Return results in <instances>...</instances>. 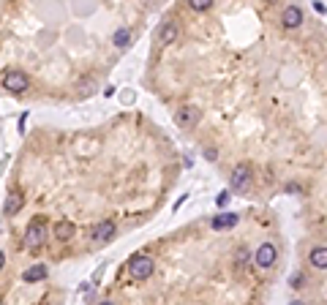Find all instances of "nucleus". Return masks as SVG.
Returning <instances> with one entry per match:
<instances>
[{"label":"nucleus","instance_id":"1a4fd4ad","mask_svg":"<svg viewBox=\"0 0 327 305\" xmlns=\"http://www.w3.org/2000/svg\"><path fill=\"white\" fill-rule=\"evenodd\" d=\"M308 264L316 270H327V245H316L308 254Z\"/></svg>","mask_w":327,"mask_h":305},{"label":"nucleus","instance_id":"f8f14e48","mask_svg":"<svg viewBox=\"0 0 327 305\" xmlns=\"http://www.w3.org/2000/svg\"><path fill=\"white\" fill-rule=\"evenodd\" d=\"M77 234V226L71 224V221H58L55 224V237H60V240H71Z\"/></svg>","mask_w":327,"mask_h":305},{"label":"nucleus","instance_id":"39448f33","mask_svg":"<svg viewBox=\"0 0 327 305\" xmlns=\"http://www.w3.org/2000/svg\"><path fill=\"white\" fill-rule=\"evenodd\" d=\"M44 237H46V232H44V221H36V224H30V226H28V232H25V245H28V248H41Z\"/></svg>","mask_w":327,"mask_h":305},{"label":"nucleus","instance_id":"dca6fc26","mask_svg":"<svg viewBox=\"0 0 327 305\" xmlns=\"http://www.w3.org/2000/svg\"><path fill=\"white\" fill-rule=\"evenodd\" d=\"M188 6H191L194 11H207V9L213 6V0H188Z\"/></svg>","mask_w":327,"mask_h":305},{"label":"nucleus","instance_id":"423d86ee","mask_svg":"<svg viewBox=\"0 0 327 305\" xmlns=\"http://www.w3.org/2000/svg\"><path fill=\"white\" fill-rule=\"evenodd\" d=\"M281 25H284L286 30L300 27V25H303V11L297 9V6H289V9H284V14H281Z\"/></svg>","mask_w":327,"mask_h":305},{"label":"nucleus","instance_id":"6ab92c4d","mask_svg":"<svg viewBox=\"0 0 327 305\" xmlns=\"http://www.w3.org/2000/svg\"><path fill=\"white\" fill-rule=\"evenodd\" d=\"M215 202H218V207H227V202H229V191L218 193V199H215Z\"/></svg>","mask_w":327,"mask_h":305},{"label":"nucleus","instance_id":"412c9836","mask_svg":"<svg viewBox=\"0 0 327 305\" xmlns=\"http://www.w3.org/2000/svg\"><path fill=\"white\" fill-rule=\"evenodd\" d=\"M303 188H300V185H294V183H289V185H286V193H300Z\"/></svg>","mask_w":327,"mask_h":305},{"label":"nucleus","instance_id":"aec40b11","mask_svg":"<svg viewBox=\"0 0 327 305\" xmlns=\"http://www.w3.org/2000/svg\"><path fill=\"white\" fill-rule=\"evenodd\" d=\"M205 158H207V161H215V158H218V153L210 147V150H205Z\"/></svg>","mask_w":327,"mask_h":305},{"label":"nucleus","instance_id":"4be33fe9","mask_svg":"<svg viewBox=\"0 0 327 305\" xmlns=\"http://www.w3.org/2000/svg\"><path fill=\"white\" fill-rule=\"evenodd\" d=\"M3 264H6V256H3V254H0V267H3Z\"/></svg>","mask_w":327,"mask_h":305},{"label":"nucleus","instance_id":"9b49d317","mask_svg":"<svg viewBox=\"0 0 327 305\" xmlns=\"http://www.w3.org/2000/svg\"><path fill=\"white\" fill-rule=\"evenodd\" d=\"M22 205H25V197H22L19 191H14L9 199H6V205H3V213L6 215H17L19 210H22Z\"/></svg>","mask_w":327,"mask_h":305},{"label":"nucleus","instance_id":"ddd939ff","mask_svg":"<svg viewBox=\"0 0 327 305\" xmlns=\"http://www.w3.org/2000/svg\"><path fill=\"white\" fill-rule=\"evenodd\" d=\"M178 25H172V22H166V25L158 30V41L161 44H172V41H178Z\"/></svg>","mask_w":327,"mask_h":305},{"label":"nucleus","instance_id":"f3484780","mask_svg":"<svg viewBox=\"0 0 327 305\" xmlns=\"http://www.w3.org/2000/svg\"><path fill=\"white\" fill-rule=\"evenodd\" d=\"M303 281H306V278H303V272H294V275L289 278V286H292V289H300Z\"/></svg>","mask_w":327,"mask_h":305},{"label":"nucleus","instance_id":"2eb2a0df","mask_svg":"<svg viewBox=\"0 0 327 305\" xmlns=\"http://www.w3.org/2000/svg\"><path fill=\"white\" fill-rule=\"evenodd\" d=\"M22 278H25L28 284H33V281H44L46 278V267H44V264H33L30 270H25V275H22Z\"/></svg>","mask_w":327,"mask_h":305},{"label":"nucleus","instance_id":"f257e3e1","mask_svg":"<svg viewBox=\"0 0 327 305\" xmlns=\"http://www.w3.org/2000/svg\"><path fill=\"white\" fill-rule=\"evenodd\" d=\"M153 270H156V264H153V259H150L147 254H139V256H134V259L129 262V272H131L134 281H147L150 275H153Z\"/></svg>","mask_w":327,"mask_h":305},{"label":"nucleus","instance_id":"6e6552de","mask_svg":"<svg viewBox=\"0 0 327 305\" xmlns=\"http://www.w3.org/2000/svg\"><path fill=\"white\" fill-rule=\"evenodd\" d=\"M115 232H117V226L112 221H101L98 226H95V232H93V240L95 242H109L115 237Z\"/></svg>","mask_w":327,"mask_h":305},{"label":"nucleus","instance_id":"0eeeda50","mask_svg":"<svg viewBox=\"0 0 327 305\" xmlns=\"http://www.w3.org/2000/svg\"><path fill=\"white\" fill-rule=\"evenodd\" d=\"M248 183H251V169L248 167H237L232 172V177H229V185H232L235 191H243Z\"/></svg>","mask_w":327,"mask_h":305},{"label":"nucleus","instance_id":"9d476101","mask_svg":"<svg viewBox=\"0 0 327 305\" xmlns=\"http://www.w3.org/2000/svg\"><path fill=\"white\" fill-rule=\"evenodd\" d=\"M235 224H237V215H235V213H218V215H215L213 221H210V226H213L215 232H224V229H232Z\"/></svg>","mask_w":327,"mask_h":305},{"label":"nucleus","instance_id":"7ed1b4c3","mask_svg":"<svg viewBox=\"0 0 327 305\" xmlns=\"http://www.w3.org/2000/svg\"><path fill=\"white\" fill-rule=\"evenodd\" d=\"M3 88L9 93H25L30 88V76L22 74V71H9L3 76Z\"/></svg>","mask_w":327,"mask_h":305},{"label":"nucleus","instance_id":"f03ea898","mask_svg":"<svg viewBox=\"0 0 327 305\" xmlns=\"http://www.w3.org/2000/svg\"><path fill=\"white\" fill-rule=\"evenodd\" d=\"M275 259H278V248L273 245V242H262V245L257 248V254H254V262H257L262 270L273 267Z\"/></svg>","mask_w":327,"mask_h":305},{"label":"nucleus","instance_id":"4468645a","mask_svg":"<svg viewBox=\"0 0 327 305\" xmlns=\"http://www.w3.org/2000/svg\"><path fill=\"white\" fill-rule=\"evenodd\" d=\"M112 44L117 46V49H129V46H131V30L129 27H120L112 36Z\"/></svg>","mask_w":327,"mask_h":305},{"label":"nucleus","instance_id":"a211bd4d","mask_svg":"<svg viewBox=\"0 0 327 305\" xmlns=\"http://www.w3.org/2000/svg\"><path fill=\"white\" fill-rule=\"evenodd\" d=\"M245 262H248V251H245V248H240V251H237V267H243Z\"/></svg>","mask_w":327,"mask_h":305},{"label":"nucleus","instance_id":"20e7f679","mask_svg":"<svg viewBox=\"0 0 327 305\" xmlns=\"http://www.w3.org/2000/svg\"><path fill=\"white\" fill-rule=\"evenodd\" d=\"M174 120H178L180 128H194L199 120H202V115H199L196 106H180L178 115H174Z\"/></svg>","mask_w":327,"mask_h":305}]
</instances>
